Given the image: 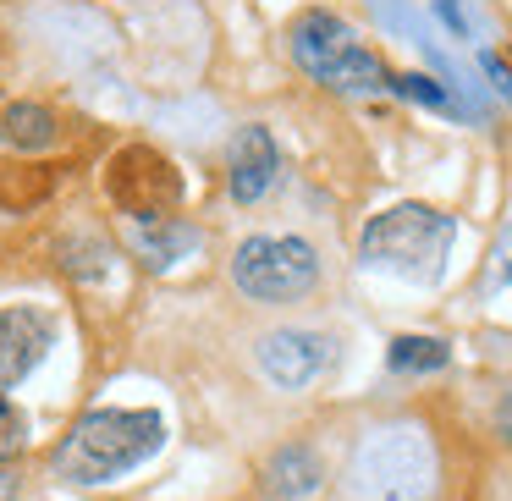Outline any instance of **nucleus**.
Returning a JSON list of instances; mask_svg holds the SVG:
<instances>
[{
    "instance_id": "12",
    "label": "nucleus",
    "mask_w": 512,
    "mask_h": 501,
    "mask_svg": "<svg viewBox=\"0 0 512 501\" xmlns=\"http://www.w3.org/2000/svg\"><path fill=\"white\" fill-rule=\"evenodd\" d=\"M386 364L397 369V375H430V369L452 364V347H446L441 336H391Z\"/></svg>"
},
{
    "instance_id": "8",
    "label": "nucleus",
    "mask_w": 512,
    "mask_h": 501,
    "mask_svg": "<svg viewBox=\"0 0 512 501\" xmlns=\"http://www.w3.org/2000/svg\"><path fill=\"white\" fill-rule=\"evenodd\" d=\"M50 353V320L28 303L0 309V386H17V380L34 375V364Z\"/></svg>"
},
{
    "instance_id": "13",
    "label": "nucleus",
    "mask_w": 512,
    "mask_h": 501,
    "mask_svg": "<svg viewBox=\"0 0 512 501\" xmlns=\"http://www.w3.org/2000/svg\"><path fill=\"white\" fill-rule=\"evenodd\" d=\"M391 94L419 100V105H430V111H452V94H446L435 78H419V72H391Z\"/></svg>"
},
{
    "instance_id": "16",
    "label": "nucleus",
    "mask_w": 512,
    "mask_h": 501,
    "mask_svg": "<svg viewBox=\"0 0 512 501\" xmlns=\"http://www.w3.org/2000/svg\"><path fill=\"white\" fill-rule=\"evenodd\" d=\"M0 501H17V474L0 463Z\"/></svg>"
},
{
    "instance_id": "2",
    "label": "nucleus",
    "mask_w": 512,
    "mask_h": 501,
    "mask_svg": "<svg viewBox=\"0 0 512 501\" xmlns=\"http://www.w3.org/2000/svg\"><path fill=\"white\" fill-rule=\"evenodd\" d=\"M457 221L430 204H391L358 237V259L375 270H391L402 281H441L446 254H452Z\"/></svg>"
},
{
    "instance_id": "15",
    "label": "nucleus",
    "mask_w": 512,
    "mask_h": 501,
    "mask_svg": "<svg viewBox=\"0 0 512 501\" xmlns=\"http://www.w3.org/2000/svg\"><path fill=\"white\" fill-rule=\"evenodd\" d=\"M479 67H485V72H490V78H496V89H501V94H507V100H512V72H507V67H501V61H496V56H479Z\"/></svg>"
},
{
    "instance_id": "7",
    "label": "nucleus",
    "mask_w": 512,
    "mask_h": 501,
    "mask_svg": "<svg viewBox=\"0 0 512 501\" xmlns=\"http://www.w3.org/2000/svg\"><path fill=\"white\" fill-rule=\"evenodd\" d=\"M281 177V149L270 138V127L248 122L232 133V149H226V188H232L237 204H259Z\"/></svg>"
},
{
    "instance_id": "18",
    "label": "nucleus",
    "mask_w": 512,
    "mask_h": 501,
    "mask_svg": "<svg viewBox=\"0 0 512 501\" xmlns=\"http://www.w3.org/2000/svg\"><path fill=\"white\" fill-rule=\"evenodd\" d=\"M501 435H507V446H512V402L501 408Z\"/></svg>"
},
{
    "instance_id": "4",
    "label": "nucleus",
    "mask_w": 512,
    "mask_h": 501,
    "mask_svg": "<svg viewBox=\"0 0 512 501\" xmlns=\"http://www.w3.org/2000/svg\"><path fill=\"white\" fill-rule=\"evenodd\" d=\"M232 281L254 303H292L320 287V254L303 237H248L232 254Z\"/></svg>"
},
{
    "instance_id": "3",
    "label": "nucleus",
    "mask_w": 512,
    "mask_h": 501,
    "mask_svg": "<svg viewBox=\"0 0 512 501\" xmlns=\"http://www.w3.org/2000/svg\"><path fill=\"white\" fill-rule=\"evenodd\" d=\"M287 45H292V61H298L314 83H325V89H336V94H386L391 89V67L358 39V28H347L336 12L292 17Z\"/></svg>"
},
{
    "instance_id": "11",
    "label": "nucleus",
    "mask_w": 512,
    "mask_h": 501,
    "mask_svg": "<svg viewBox=\"0 0 512 501\" xmlns=\"http://www.w3.org/2000/svg\"><path fill=\"white\" fill-rule=\"evenodd\" d=\"M0 138L12 149H23V155H39V149H50L61 138L56 127V111H45V105H6V116H0Z\"/></svg>"
},
{
    "instance_id": "10",
    "label": "nucleus",
    "mask_w": 512,
    "mask_h": 501,
    "mask_svg": "<svg viewBox=\"0 0 512 501\" xmlns=\"http://www.w3.org/2000/svg\"><path fill=\"white\" fill-rule=\"evenodd\" d=\"M325 485V463H320V452L314 446H281L276 457L265 463V490L276 501H303V496H314V490Z\"/></svg>"
},
{
    "instance_id": "5",
    "label": "nucleus",
    "mask_w": 512,
    "mask_h": 501,
    "mask_svg": "<svg viewBox=\"0 0 512 501\" xmlns=\"http://www.w3.org/2000/svg\"><path fill=\"white\" fill-rule=\"evenodd\" d=\"M177 171H171V160H160L155 149H122V155L111 160V199L116 210H122V221H155V215H171L177 210Z\"/></svg>"
},
{
    "instance_id": "17",
    "label": "nucleus",
    "mask_w": 512,
    "mask_h": 501,
    "mask_svg": "<svg viewBox=\"0 0 512 501\" xmlns=\"http://www.w3.org/2000/svg\"><path fill=\"white\" fill-rule=\"evenodd\" d=\"M501 276L512 281V226H507V237H501Z\"/></svg>"
},
{
    "instance_id": "6",
    "label": "nucleus",
    "mask_w": 512,
    "mask_h": 501,
    "mask_svg": "<svg viewBox=\"0 0 512 501\" xmlns=\"http://www.w3.org/2000/svg\"><path fill=\"white\" fill-rule=\"evenodd\" d=\"M259 369L281 391H303L331 369V336L320 331H270L259 342Z\"/></svg>"
},
{
    "instance_id": "14",
    "label": "nucleus",
    "mask_w": 512,
    "mask_h": 501,
    "mask_svg": "<svg viewBox=\"0 0 512 501\" xmlns=\"http://www.w3.org/2000/svg\"><path fill=\"white\" fill-rule=\"evenodd\" d=\"M23 446H28V413L12 397H0V463H12Z\"/></svg>"
},
{
    "instance_id": "1",
    "label": "nucleus",
    "mask_w": 512,
    "mask_h": 501,
    "mask_svg": "<svg viewBox=\"0 0 512 501\" xmlns=\"http://www.w3.org/2000/svg\"><path fill=\"white\" fill-rule=\"evenodd\" d=\"M160 446H166V419L155 408H94L61 435L50 468L67 485H105L155 457Z\"/></svg>"
},
{
    "instance_id": "9",
    "label": "nucleus",
    "mask_w": 512,
    "mask_h": 501,
    "mask_svg": "<svg viewBox=\"0 0 512 501\" xmlns=\"http://www.w3.org/2000/svg\"><path fill=\"white\" fill-rule=\"evenodd\" d=\"M199 243V232H193L182 215H155V221H127V248H133L138 259H144L149 270H166L177 265V259H188V248Z\"/></svg>"
}]
</instances>
